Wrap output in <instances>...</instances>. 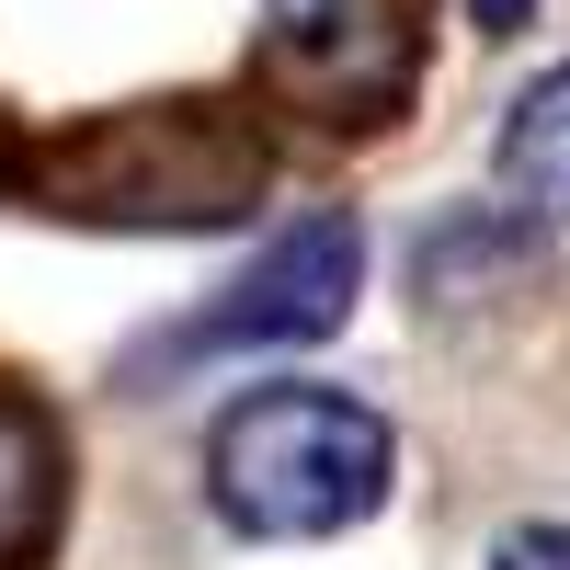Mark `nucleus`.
<instances>
[{
  "label": "nucleus",
  "instance_id": "7ed1b4c3",
  "mask_svg": "<svg viewBox=\"0 0 570 570\" xmlns=\"http://www.w3.org/2000/svg\"><path fill=\"white\" fill-rule=\"evenodd\" d=\"M252 183H263V160L240 137H217L206 115H137L104 149H80L69 217L91 206V217H183V228H206V217H240Z\"/></svg>",
  "mask_w": 570,
  "mask_h": 570
},
{
  "label": "nucleus",
  "instance_id": "39448f33",
  "mask_svg": "<svg viewBox=\"0 0 570 570\" xmlns=\"http://www.w3.org/2000/svg\"><path fill=\"white\" fill-rule=\"evenodd\" d=\"M58 537V434L35 400H0V570H23Z\"/></svg>",
  "mask_w": 570,
  "mask_h": 570
},
{
  "label": "nucleus",
  "instance_id": "f257e3e1",
  "mask_svg": "<svg viewBox=\"0 0 570 570\" xmlns=\"http://www.w3.org/2000/svg\"><path fill=\"white\" fill-rule=\"evenodd\" d=\"M389 480H400V434H389L354 389H308V376H297V389L228 400L217 434H206V491H217V513H228L240 537H274V548L365 525V513L389 502Z\"/></svg>",
  "mask_w": 570,
  "mask_h": 570
},
{
  "label": "nucleus",
  "instance_id": "0eeeda50",
  "mask_svg": "<svg viewBox=\"0 0 570 570\" xmlns=\"http://www.w3.org/2000/svg\"><path fill=\"white\" fill-rule=\"evenodd\" d=\"M491 570H570V525H525V537H502Z\"/></svg>",
  "mask_w": 570,
  "mask_h": 570
},
{
  "label": "nucleus",
  "instance_id": "20e7f679",
  "mask_svg": "<svg viewBox=\"0 0 570 570\" xmlns=\"http://www.w3.org/2000/svg\"><path fill=\"white\" fill-rule=\"evenodd\" d=\"M263 69L297 91L308 115L365 126V115H389V104H400L411 46H400V12H389V0H274Z\"/></svg>",
  "mask_w": 570,
  "mask_h": 570
},
{
  "label": "nucleus",
  "instance_id": "f03ea898",
  "mask_svg": "<svg viewBox=\"0 0 570 570\" xmlns=\"http://www.w3.org/2000/svg\"><path fill=\"white\" fill-rule=\"evenodd\" d=\"M354 297H365V228H354L343 206H308L195 331H183L171 354H274V343H320V331L354 320Z\"/></svg>",
  "mask_w": 570,
  "mask_h": 570
},
{
  "label": "nucleus",
  "instance_id": "423d86ee",
  "mask_svg": "<svg viewBox=\"0 0 570 570\" xmlns=\"http://www.w3.org/2000/svg\"><path fill=\"white\" fill-rule=\"evenodd\" d=\"M502 195L525 217H570V69H548L502 115Z\"/></svg>",
  "mask_w": 570,
  "mask_h": 570
},
{
  "label": "nucleus",
  "instance_id": "6e6552de",
  "mask_svg": "<svg viewBox=\"0 0 570 570\" xmlns=\"http://www.w3.org/2000/svg\"><path fill=\"white\" fill-rule=\"evenodd\" d=\"M525 12H537V0H480V35H513Z\"/></svg>",
  "mask_w": 570,
  "mask_h": 570
}]
</instances>
